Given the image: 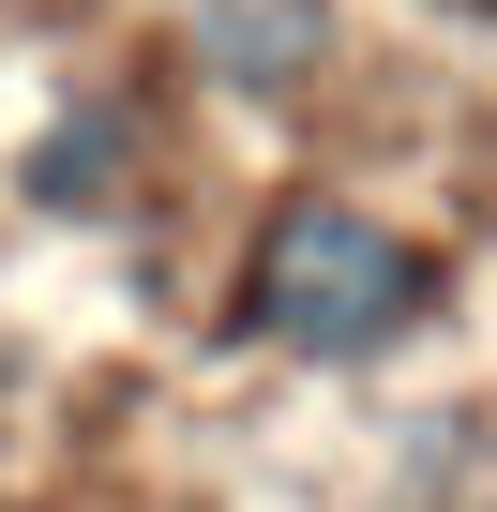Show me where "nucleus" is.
Wrapping results in <instances>:
<instances>
[{
    "label": "nucleus",
    "instance_id": "7ed1b4c3",
    "mask_svg": "<svg viewBox=\"0 0 497 512\" xmlns=\"http://www.w3.org/2000/svg\"><path fill=\"white\" fill-rule=\"evenodd\" d=\"M121 181H136V106L121 91H91L76 121H46V151H31V196L46 211H121Z\"/></svg>",
    "mask_w": 497,
    "mask_h": 512
},
{
    "label": "nucleus",
    "instance_id": "f257e3e1",
    "mask_svg": "<svg viewBox=\"0 0 497 512\" xmlns=\"http://www.w3.org/2000/svg\"><path fill=\"white\" fill-rule=\"evenodd\" d=\"M452 272L437 241L347 181H287L257 226H241V272H226V317L257 332L272 362H317V377H377L437 332Z\"/></svg>",
    "mask_w": 497,
    "mask_h": 512
},
{
    "label": "nucleus",
    "instance_id": "f03ea898",
    "mask_svg": "<svg viewBox=\"0 0 497 512\" xmlns=\"http://www.w3.org/2000/svg\"><path fill=\"white\" fill-rule=\"evenodd\" d=\"M181 61L241 106H287L347 61V0H181Z\"/></svg>",
    "mask_w": 497,
    "mask_h": 512
},
{
    "label": "nucleus",
    "instance_id": "20e7f679",
    "mask_svg": "<svg viewBox=\"0 0 497 512\" xmlns=\"http://www.w3.org/2000/svg\"><path fill=\"white\" fill-rule=\"evenodd\" d=\"M467 512H497V482H482V497H467Z\"/></svg>",
    "mask_w": 497,
    "mask_h": 512
}]
</instances>
